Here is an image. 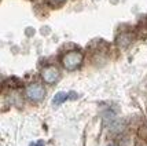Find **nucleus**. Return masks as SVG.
<instances>
[{"mask_svg": "<svg viewBox=\"0 0 147 146\" xmlns=\"http://www.w3.org/2000/svg\"><path fill=\"white\" fill-rule=\"evenodd\" d=\"M83 59L84 55L80 51H69L62 57V64H63L65 69L74 70L83 64Z\"/></svg>", "mask_w": 147, "mask_h": 146, "instance_id": "nucleus-1", "label": "nucleus"}, {"mask_svg": "<svg viewBox=\"0 0 147 146\" xmlns=\"http://www.w3.org/2000/svg\"><path fill=\"white\" fill-rule=\"evenodd\" d=\"M45 95V90L41 84L38 83H33L30 86L26 87V96L33 102H37V101H41Z\"/></svg>", "mask_w": 147, "mask_h": 146, "instance_id": "nucleus-2", "label": "nucleus"}, {"mask_svg": "<svg viewBox=\"0 0 147 146\" xmlns=\"http://www.w3.org/2000/svg\"><path fill=\"white\" fill-rule=\"evenodd\" d=\"M59 76H61V73H59L58 68L52 66V65L51 66H45L44 69L41 70V77L47 84H54L55 81H58Z\"/></svg>", "mask_w": 147, "mask_h": 146, "instance_id": "nucleus-3", "label": "nucleus"}, {"mask_svg": "<svg viewBox=\"0 0 147 146\" xmlns=\"http://www.w3.org/2000/svg\"><path fill=\"white\" fill-rule=\"evenodd\" d=\"M67 98H69V95H67L66 92H58L57 95L54 96V99H52V103H54V105H57V106H58V105L63 103V102L66 101Z\"/></svg>", "mask_w": 147, "mask_h": 146, "instance_id": "nucleus-4", "label": "nucleus"}, {"mask_svg": "<svg viewBox=\"0 0 147 146\" xmlns=\"http://www.w3.org/2000/svg\"><path fill=\"white\" fill-rule=\"evenodd\" d=\"M117 41H118V44L122 41L121 47H127V45L131 43V35H128V33H122L121 36L118 37V40H117Z\"/></svg>", "mask_w": 147, "mask_h": 146, "instance_id": "nucleus-5", "label": "nucleus"}, {"mask_svg": "<svg viewBox=\"0 0 147 146\" xmlns=\"http://www.w3.org/2000/svg\"><path fill=\"white\" fill-rule=\"evenodd\" d=\"M30 146H44V141H38L36 143H32Z\"/></svg>", "mask_w": 147, "mask_h": 146, "instance_id": "nucleus-6", "label": "nucleus"}, {"mask_svg": "<svg viewBox=\"0 0 147 146\" xmlns=\"http://www.w3.org/2000/svg\"><path fill=\"white\" fill-rule=\"evenodd\" d=\"M55 1H57V3H61V1H63V0H55Z\"/></svg>", "mask_w": 147, "mask_h": 146, "instance_id": "nucleus-7", "label": "nucleus"}, {"mask_svg": "<svg viewBox=\"0 0 147 146\" xmlns=\"http://www.w3.org/2000/svg\"><path fill=\"white\" fill-rule=\"evenodd\" d=\"M109 146H117V145H115V143H110Z\"/></svg>", "mask_w": 147, "mask_h": 146, "instance_id": "nucleus-8", "label": "nucleus"}]
</instances>
